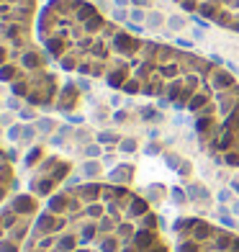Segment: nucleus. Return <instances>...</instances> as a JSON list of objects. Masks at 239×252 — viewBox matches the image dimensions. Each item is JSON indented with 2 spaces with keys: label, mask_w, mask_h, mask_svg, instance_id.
I'll use <instances>...</instances> for the list:
<instances>
[{
  "label": "nucleus",
  "mask_w": 239,
  "mask_h": 252,
  "mask_svg": "<svg viewBox=\"0 0 239 252\" xmlns=\"http://www.w3.org/2000/svg\"><path fill=\"white\" fill-rule=\"evenodd\" d=\"M75 252H98V250H75Z\"/></svg>",
  "instance_id": "nucleus-11"
},
{
  "label": "nucleus",
  "mask_w": 239,
  "mask_h": 252,
  "mask_svg": "<svg viewBox=\"0 0 239 252\" xmlns=\"http://www.w3.org/2000/svg\"><path fill=\"white\" fill-rule=\"evenodd\" d=\"M52 64V57L36 36V24L0 29V83L36 108L72 111L77 90L64 85Z\"/></svg>",
  "instance_id": "nucleus-4"
},
{
  "label": "nucleus",
  "mask_w": 239,
  "mask_h": 252,
  "mask_svg": "<svg viewBox=\"0 0 239 252\" xmlns=\"http://www.w3.org/2000/svg\"><path fill=\"white\" fill-rule=\"evenodd\" d=\"M175 252L139 193L111 183L70 186L44 203L24 252Z\"/></svg>",
  "instance_id": "nucleus-2"
},
{
  "label": "nucleus",
  "mask_w": 239,
  "mask_h": 252,
  "mask_svg": "<svg viewBox=\"0 0 239 252\" xmlns=\"http://www.w3.org/2000/svg\"><path fill=\"white\" fill-rule=\"evenodd\" d=\"M39 10L36 0H0V29L13 24H36Z\"/></svg>",
  "instance_id": "nucleus-9"
},
{
  "label": "nucleus",
  "mask_w": 239,
  "mask_h": 252,
  "mask_svg": "<svg viewBox=\"0 0 239 252\" xmlns=\"http://www.w3.org/2000/svg\"><path fill=\"white\" fill-rule=\"evenodd\" d=\"M175 252H239V234L201 216H180L173 224Z\"/></svg>",
  "instance_id": "nucleus-5"
},
{
  "label": "nucleus",
  "mask_w": 239,
  "mask_h": 252,
  "mask_svg": "<svg viewBox=\"0 0 239 252\" xmlns=\"http://www.w3.org/2000/svg\"><path fill=\"white\" fill-rule=\"evenodd\" d=\"M70 162H67L64 157L60 155H47L41 159V162L33 167V173H31V190L33 196H39V198H52L54 193H60L57 188L64 183V178L70 175Z\"/></svg>",
  "instance_id": "nucleus-8"
},
{
  "label": "nucleus",
  "mask_w": 239,
  "mask_h": 252,
  "mask_svg": "<svg viewBox=\"0 0 239 252\" xmlns=\"http://www.w3.org/2000/svg\"><path fill=\"white\" fill-rule=\"evenodd\" d=\"M175 3L209 24L239 33V0H175Z\"/></svg>",
  "instance_id": "nucleus-7"
},
{
  "label": "nucleus",
  "mask_w": 239,
  "mask_h": 252,
  "mask_svg": "<svg viewBox=\"0 0 239 252\" xmlns=\"http://www.w3.org/2000/svg\"><path fill=\"white\" fill-rule=\"evenodd\" d=\"M41 209V198L33 193H16L5 206H0V252L26 250Z\"/></svg>",
  "instance_id": "nucleus-6"
},
{
  "label": "nucleus",
  "mask_w": 239,
  "mask_h": 252,
  "mask_svg": "<svg viewBox=\"0 0 239 252\" xmlns=\"http://www.w3.org/2000/svg\"><path fill=\"white\" fill-rule=\"evenodd\" d=\"M121 26L88 0H49L39 10L36 36L64 72L106 80Z\"/></svg>",
  "instance_id": "nucleus-3"
},
{
  "label": "nucleus",
  "mask_w": 239,
  "mask_h": 252,
  "mask_svg": "<svg viewBox=\"0 0 239 252\" xmlns=\"http://www.w3.org/2000/svg\"><path fill=\"white\" fill-rule=\"evenodd\" d=\"M106 83L188 111L201 150L219 165L239 167V80L226 67L121 29Z\"/></svg>",
  "instance_id": "nucleus-1"
},
{
  "label": "nucleus",
  "mask_w": 239,
  "mask_h": 252,
  "mask_svg": "<svg viewBox=\"0 0 239 252\" xmlns=\"http://www.w3.org/2000/svg\"><path fill=\"white\" fill-rule=\"evenodd\" d=\"M16 186H18L16 167H13V162H10L8 152L0 147V206H5L16 196Z\"/></svg>",
  "instance_id": "nucleus-10"
}]
</instances>
